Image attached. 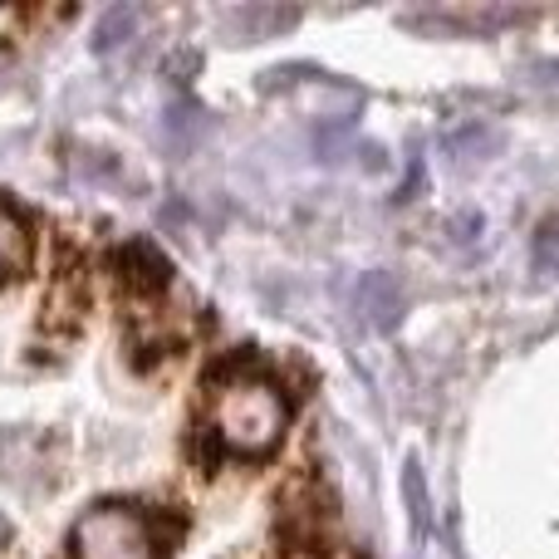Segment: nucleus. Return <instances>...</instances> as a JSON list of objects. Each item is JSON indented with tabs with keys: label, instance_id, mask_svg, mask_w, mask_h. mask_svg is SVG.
Masks as SVG:
<instances>
[{
	"label": "nucleus",
	"instance_id": "1",
	"mask_svg": "<svg viewBox=\"0 0 559 559\" xmlns=\"http://www.w3.org/2000/svg\"><path fill=\"white\" fill-rule=\"evenodd\" d=\"M212 393H216L212 432L222 442V452H231V456L275 452V442L285 437V423H289V397L280 393L251 358H236V364L216 368Z\"/></svg>",
	"mask_w": 559,
	"mask_h": 559
},
{
	"label": "nucleus",
	"instance_id": "2",
	"mask_svg": "<svg viewBox=\"0 0 559 559\" xmlns=\"http://www.w3.org/2000/svg\"><path fill=\"white\" fill-rule=\"evenodd\" d=\"M182 535V521H167L153 511H128L108 506L74 525V555L79 559H157Z\"/></svg>",
	"mask_w": 559,
	"mask_h": 559
},
{
	"label": "nucleus",
	"instance_id": "3",
	"mask_svg": "<svg viewBox=\"0 0 559 559\" xmlns=\"http://www.w3.org/2000/svg\"><path fill=\"white\" fill-rule=\"evenodd\" d=\"M114 265H118V280H123L133 295H163L167 280H173V265H167L163 251L147 246V241L123 246V251L114 255Z\"/></svg>",
	"mask_w": 559,
	"mask_h": 559
},
{
	"label": "nucleus",
	"instance_id": "4",
	"mask_svg": "<svg viewBox=\"0 0 559 559\" xmlns=\"http://www.w3.org/2000/svg\"><path fill=\"white\" fill-rule=\"evenodd\" d=\"M25 251H29V241H25V231H20V222L0 212V280H10L25 265Z\"/></svg>",
	"mask_w": 559,
	"mask_h": 559
}]
</instances>
